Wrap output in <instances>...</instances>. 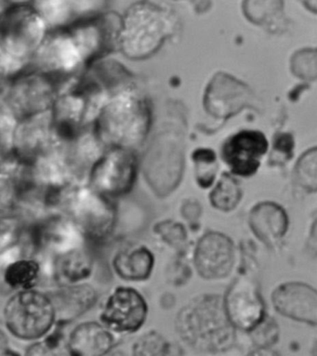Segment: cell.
Here are the masks:
<instances>
[{
    "instance_id": "1",
    "label": "cell",
    "mask_w": 317,
    "mask_h": 356,
    "mask_svg": "<svg viewBox=\"0 0 317 356\" xmlns=\"http://www.w3.org/2000/svg\"><path fill=\"white\" fill-rule=\"evenodd\" d=\"M151 125L148 102L131 85L112 93L101 107L93 132L104 149H132L147 136Z\"/></svg>"
},
{
    "instance_id": "2",
    "label": "cell",
    "mask_w": 317,
    "mask_h": 356,
    "mask_svg": "<svg viewBox=\"0 0 317 356\" xmlns=\"http://www.w3.org/2000/svg\"><path fill=\"white\" fill-rule=\"evenodd\" d=\"M176 327L187 345L201 352L230 349L236 335L226 316L223 299L218 295H201L192 300L179 313Z\"/></svg>"
},
{
    "instance_id": "3",
    "label": "cell",
    "mask_w": 317,
    "mask_h": 356,
    "mask_svg": "<svg viewBox=\"0 0 317 356\" xmlns=\"http://www.w3.org/2000/svg\"><path fill=\"white\" fill-rule=\"evenodd\" d=\"M176 24L174 15L169 10L147 0L136 2L121 18L117 47L129 59H146L173 35Z\"/></svg>"
},
{
    "instance_id": "4",
    "label": "cell",
    "mask_w": 317,
    "mask_h": 356,
    "mask_svg": "<svg viewBox=\"0 0 317 356\" xmlns=\"http://www.w3.org/2000/svg\"><path fill=\"white\" fill-rule=\"evenodd\" d=\"M48 32L34 7L13 5L0 15V51L22 66L34 57Z\"/></svg>"
},
{
    "instance_id": "5",
    "label": "cell",
    "mask_w": 317,
    "mask_h": 356,
    "mask_svg": "<svg viewBox=\"0 0 317 356\" xmlns=\"http://www.w3.org/2000/svg\"><path fill=\"white\" fill-rule=\"evenodd\" d=\"M5 324L16 338L33 341L49 333L55 323L54 305L48 294L19 291L4 308Z\"/></svg>"
},
{
    "instance_id": "6",
    "label": "cell",
    "mask_w": 317,
    "mask_h": 356,
    "mask_svg": "<svg viewBox=\"0 0 317 356\" xmlns=\"http://www.w3.org/2000/svg\"><path fill=\"white\" fill-rule=\"evenodd\" d=\"M66 211L84 239L101 242L108 238L117 225V209L109 197L89 186H77L69 198Z\"/></svg>"
},
{
    "instance_id": "7",
    "label": "cell",
    "mask_w": 317,
    "mask_h": 356,
    "mask_svg": "<svg viewBox=\"0 0 317 356\" xmlns=\"http://www.w3.org/2000/svg\"><path fill=\"white\" fill-rule=\"evenodd\" d=\"M138 159L132 149H106L89 170L88 186L109 198L122 197L133 188Z\"/></svg>"
},
{
    "instance_id": "8",
    "label": "cell",
    "mask_w": 317,
    "mask_h": 356,
    "mask_svg": "<svg viewBox=\"0 0 317 356\" xmlns=\"http://www.w3.org/2000/svg\"><path fill=\"white\" fill-rule=\"evenodd\" d=\"M57 96L56 82L33 69L13 77L5 102L16 120H21L51 112Z\"/></svg>"
},
{
    "instance_id": "9",
    "label": "cell",
    "mask_w": 317,
    "mask_h": 356,
    "mask_svg": "<svg viewBox=\"0 0 317 356\" xmlns=\"http://www.w3.org/2000/svg\"><path fill=\"white\" fill-rule=\"evenodd\" d=\"M121 18L115 15H98L81 19L66 27L73 38L84 65H92L117 47Z\"/></svg>"
},
{
    "instance_id": "10",
    "label": "cell",
    "mask_w": 317,
    "mask_h": 356,
    "mask_svg": "<svg viewBox=\"0 0 317 356\" xmlns=\"http://www.w3.org/2000/svg\"><path fill=\"white\" fill-rule=\"evenodd\" d=\"M35 69L58 83L74 76L83 60L67 29L51 30L35 52Z\"/></svg>"
},
{
    "instance_id": "11",
    "label": "cell",
    "mask_w": 317,
    "mask_h": 356,
    "mask_svg": "<svg viewBox=\"0 0 317 356\" xmlns=\"http://www.w3.org/2000/svg\"><path fill=\"white\" fill-rule=\"evenodd\" d=\"M223 306L234 328L250 332L266 317V303L257 283L246 274L238 275L226 291Z\"/></svg>"
},
{
    "instance_id": "12",
    "label": "cell",
    "mask_w": 317,
    "mask_h": 356,
    "mask_svg": "<svg viewBox=\"0 0 317 356\" xmlns=\"http://www.w3.org/2000/svg\"><path fill=\"white\" fill-rule=\"evenodd\" d=\"M147 311V303L136 289L118 286L107 298L100 320L110 331L133 333L145 324Z\"/></svg>"
},
{
    "instance_id": "13",
    "label": "cell",
    "mask_w": 317,
    "mask_h": 356,
    "mask_svg": "<svg viewBox=\"0 0 317 356\" xmlns=\"http://www.w3.org/2000/svg\"><path fill=\"white\" fill-rule=\"evenodd\" d=\"M54 146L51 112L17 121L13 134L12 156L34 165Z\"/></svg>"
},
{
    "instance_id": "14",
    "label": "cell",
    "mask_w": 317,
    "mask_h": 356,
    "mask_svg": "<svg viewBox=\"0 0 317 356\" xmlns=\"http://www.w3.org/2000/svg\"><path fill=\"white\" fill-rule=\"evenodd\" d=\"M236 258L234 242L219 232H209L197 242L194 254L195 269L208 280H222L233 270Z\"/></svg>"
},
{
    "instance_id": "15",
    "label": "cell",
    "mask_w": 317,
    "mask_h": 356,
    "mask_svg": "<svg viewBox=\"0 0 317 356\" xmlns=\"http://www.w3.org/2000/svg\"><path fill=\"white\" fill-rule=\"evenodd\" d=\"M268 146L261 132L243 131L226 140L222 148V157L234 175L250 177L257 172Z\"/></svg>"
},
{
    "instance_id": "16",
    "label": "cell",
    "mask_w": 317,
    "mask_h": 356,
    "mask_svg": "<svg viewBox=\"0 0 317 356\" xmlns=\"http://www.w3.org/2000/svg\"><path fill=\"white\" fill-rule=\"evenodd\" d=\"M272 302L283 316L313 327L317 325V293L313 286L300 282L282 284L273 292Z\"/></svg>"
},
{
    "instance_id": "17",
    "label": "cell",
    "mask_w": 317,
    "mask_h": 356,
    "mask_svg": "<svg viewBox=\"0 0 317 356\" xmlns=\"http://www.w3.org/2000/svg\"><path fill=\"white\" fill-rule=\"evenodd\" d=\"M156 149L145 161V177L149 186L158 197L172 194L183 175V156L177 147Z\"/></svg>"
},
{
    "instance_id": "18",
    "label": "cell",
    "mask_w": 317,
    "mask_h": 356,
    "mask_svg": "<svg viewBox=\"0 0 317 356\" xmlns=\"http://www.w3.org/2000/svg\"><path fill=\"white\" fill-rule=\"evenodd\" d=\"M54 305L55 322L59 327L87 313L97 302V292L89 284L58 286L48 294Z\"/></svg>"
},
{
    "instance_id": "19",
    "label": "cell",
    "mask_w": 317,
    "mask_h": 356,
    "mask_svg": "<svg viewBox=\"0 0 317 356\" xmlns=\"http://www.w3.org/2000/svg\"><path fill=\"white\" fill-rule=\"evenodd\" d=\"M252 233L267 247L273 248L286 236L288 216L279 204L266 201L253 207L249 216Z\"/></svg>"
},
{
    "instance_id": "20",
    "label": "cell",
    "mask_w": 317,
    "mask_h": 356,
    "mask_svg": "<svg viewBox=\"0 0 317 356\" xmlns=\"http://www.w3.org/2000/svg\"><path fill=\"white\" fill-rule=\"evenodd\" d=\"M114 345L108 328L97 322H85L72 331L66 349L72 355L101 356L108 353Z\"/></svg>"
},
{
    "instance_id": "21",
    "label": "cell",
    "mask_w": 317,
    "mask_h": 356,
    "mask_svg": "<svg viewBox=\"0 0 317 356\" xmlns=\"http://www.w3.org/2000/svg\"><path fill=\"white\" fill-rule=\"evenodd\" d=\"M92 255L81 245L55 254L52 262V280L58 286L81 283L92 275Z\"/></svg>"
},
{
    "instance_id": "22",
    "label": "cell",
    "mask_w": 317,
    "mask_h": 356,
    "mask_svg": "<svg viewBox=\"0 0 317 356\" xmlns=\"http://www.w3.org/2000/svg\"><path fill=\"white\" fill-rule=\"evenodd\" d=\"M154 265L153 253L143 245L120 251L113 259L115 272L126 281L138 282L148 280Z\"/></svg>"
},
{
    "instance_id": "23",
    "label": "cell",
    "mask_w": 317,
    "mask_h": 356,
    "mask_svg": "<svg viewBox=\"0 0 317 356\" xmlns=\"http://www.w3.org/2000/svg\"><path fill=\"white\" fill-rule=\"evenodd\" d=\"M40 271L37 259L23 257L8 264L4 271V281L10 288L16 291H27L37 285Z\"/></svg>"
},
{
    "instance_id": "24",
    "label": "cell",
    "mask_w": 317,
    "mask_h": 356,
    "mask_svg": "<svg viewBox=\"0 0 317 356\" xmlns=\"http://www.w3.org/2000/svg\"><path fill=\"white\" fill-rule=\"evenodd\" d=\"M35 10L42 18L49 31L66 29L74 16L69 0H34Z\"/></svg>"
},
{
    "instance_id": "25",
    "label": "cell",
    "mask_w": 317,
    "mask_h": 356,
    "mask_svg": "<svg viewBox=\"0 0 317 356\" xmlns=\"http://www.w3.org/2000/svg\"><path fill=\"white\" fill-rule=\"evenodd\" d=\"M242 195V189L236 179L230 174L225 173L209 195V201L218 211L229 212L234 211L241 203Z\"/></svg>"
},
{
    "instance_id": "26",
    "label": "cell",
    "mask_w": 317,
    "mask_h": 356,
    "mask_svg": "<svg viewBox=\"0 0 317 356\" xmlns=\"http://www.w3.org/2000/svg\"><path fill=\"white\" fill-rule=\"evenodd\" d=\"M195 163V180L201 188H209L213 184L218 170L217 157L211 149H197L192 154Z\"/></svg>"
},
{
    "instance_id": "27",
    "label": "cell",
    "mask_w": 317,
    "mask_h": 356,
    "mask_svg": "<svg viewBox=\"0 0 317 356\" xmlns=\"http://www.w3.org/2000/svg\"><path fill=\"white\" fill-rule=\"evenodd\" d=\"M22 228L17 215L0 209V255L18 245Z\"/></svg>"
},
{
    "instance_id": "28",
    "label": "cell",
    "mask_w": 317,
    "mask_h": 356,
    "mask_svg": "<svg viewBox=\"0 0 317 356\" xmlns=\"http://www.w3.org/2000/svg\"><path fill=\"white\" fill-rule=\"evenodd\" d=\"M154 230L166 244L174 248L178 252H184L187 244V233L181 223L173 220H164L156 223Z\"/></svg>"
},
{
    "instance_id": "29",
    "label": "cell",
    "mask_w": 317,
    "mask_h": 356,
    "mask_svg": "<svg viewBox=\"0 0 317 356\" xmlns=\"http://www.w3.org/2000/svg\"><path fill=\"white\" fill-rule=\"evenodd\" d=\"M297 181L300 186L310 193L316 192V152L308 151L298 162Z\"/></svg>"
},
{
    "instance_id": "30",
    "label": "cell",
    "mask_w": 317,
    "mask_h": 356,
    "mask_svg": "<svg viewBox=\"0 0 317 356\" xmlns=\"http://www.w3.org/2000/svg\"><path fill=\"white\" fill-rule=\"evenodd\" d=\"M282 0H244V12L253 22L266 21L282 9Z\"/></svg>"
},
{
    "instance_id": "31",
    "label": "cell",
    "mask_w": 317,
    "mask_h": 356,
    "mask_svg": "<svg viewBox=\"0 0 317 356\" xmlns=\"http://www.w3.org/2000/svg\"><path fill=\"white\" fill-rule=\"evenodd\" d=\"M252 334L253 343L256 346L266 349L275 344L279 338V328L277 323L272 318H264L263 321L250 331Z\"/></svg>"
},
{
    "instance_id": "32",
    "label": "cell",
    "mask_w": 317,
    "mask_h": 356,
    "mask_svg": "<svg viewBox=\"0 0 317 356\" xmlns=\"http://www.w3.org/2000/svg\"><path fill=\"white\" fill-rule=\"evenodd\" d=\"M169 350L168 342L161 335L154 332L143 335L133 346V352L136 355H166Z\"/></svg>"
},
{
    "instance_id": "33",
    "label": "cell",
    "mask_w": 317,
    "mask_h": 356,
    "mask_svg": "<svg viewBox=\"0 0 317 356\" xmlns=\"http://www.w3.org/2000/svg\"><path fill=\"white\" fill-rule=\"evenodd\" d=\"M293 139L289 134L281 135L275 140L271 156L272 164L283 165L293 156Z\"/></svg>"
},
{
    "instance_id": "34",
    "label": "cell",
    "mask_w": 317,
    "mask_h": 356,
    "mask_svg": "<svg viewBox=\"0 0 317 356\" xmlns=\"http://www.w3.org/2000/svg\"><path fill=\"white\" fill-rule=\"evenodd\" d=\"M74 16H81L82 19L101 15L100 12L106 6L108 0H69Z\"/></svg>"
},
{
    "instance_id": "35",
    "label": "cell",
    "mask_w": 317,
    "mask_h": 356,
    "mask_svg": "<svg viewBox=\"0 0 317 356\" xmlns=\"http://www.w3.org/2000/svg\"><path fill=\"white\" fill-rule=\"evenodd\" d=\"M181 215L188 222L193 229L198 227V220L202 214V208L200 201L195 200H184L181 209Z\"/></svg>"
},
{
    "instance_id": "36",
    "label": "cell",
    "mask_w": 317,
    "mask_h": 356,
    "mask_svg": "<svg viewBox=\"0 0 317 356\" xmlns=\"http://www.w3.org/2000/svg\"><path fill=\"white\" fill-rule=\"evenodd\" d=\"M9 339L6 334L0 330V355H9L12 350L10 349Z\"/></svg>"
},
{
    "instance_id": "37",
    "label": "cell",
    "mask_w": 317,
    "mask_h": 356,
    "mask_svg": "<svg viewBox=\"0 0 317 356\" xmlns=\"http://www.w3.org/2000/svg\"><path fill=\"white\" fill-rule=\"evenodd\" d=\"M303 3L306 5V7L316 10V0H303Z\"/></svg>"
},
{
    "instance_id": "38",
    "label": "cell",
    "mask_w": 317,
    "mask_h": 356,
    "mask_svg": "<svg viewBox=\"0 0 317 356\" xmlns=\"http://www.w3.org/2000/svg\"><path fill=\"white\" fill-rule=\"evenodd\" d=\"M8 1L12 2L13 5H27L30 0H8Z\"/></svg>"
}]
</instances>
